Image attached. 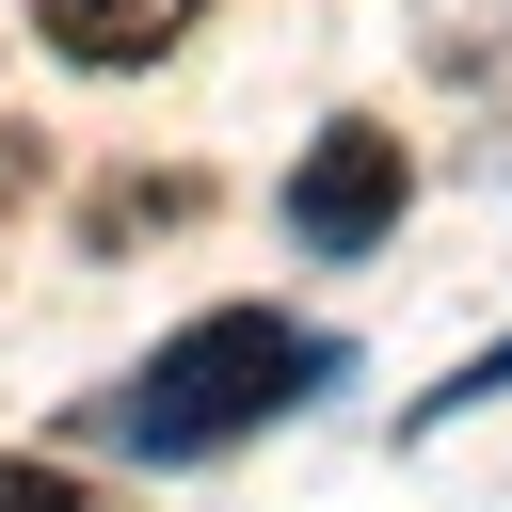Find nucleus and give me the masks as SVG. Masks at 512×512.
Wrapping results in <instances>:
<instances>
[{"mask_svg":"<svg viewBox=\"0 0 512 512\" xmlns=\"http://www.w3.org/2000/svg\"><path fill=\"white\" fill-rule=\"evenodd\" d=\"M320 384H336V336H288L272 304H208L192 336L144 352L128 400H96V432H112L128 464H208V448H240L256 416H288V400H320Z\"/></svg>","mask_w":512,"mask_h":512,"instance_id":"f257e3e1","label":"nucleus"},{"mask_svg":"<svg viewBox=\"0 0 512 512\" xmlns=\"http://www.w3.org/2000/svg\"><path fill=\"white\" fill-rule=\"evenodd\" d=\"M400 192H416V176H400V128H320L304 176H288V240H304V256H368V240L400 224Z\"/></svg>","mask_w":512,"mask_h":512,"instance_id":"f03ea898","label":"nucleus"},{"mask_svg":"<svg viewBox=\"0 0 512 512\" xmlns=\"http://www.w3.org/2000/svg\"><path fill=\"white\" fill-rule=\"evenodd\" d=\"M176 32H192V0H48V48L64 64H144Z\"/></svg>","mask_w":512,"mask_h":512,"instance_id":"7ed1b4c3","label":"nucleus"},{"mask_svg":"<svg viewBox=\"0 0 512 512\" xmlns=\"http://www.w3.org/2000/svg\"><path fill=\"white\" fill-rule=\"evenodd\" d=\"M480 400H512V352H480V368H464V384H432V400H416V416H400V432H448V416H480Z\"/></svg>","mask_w":512,"mask_h":512,"instance_id":"20e7f679","label":"nucleus"},{"mask_svg":"<svg viewBox=\"0 0 512 512\" xmlns=\"http://www.w3.org/2000/svg\"><path fill=\"white\" fill-rule=\"evenodd\" d=\"M0 512H80V480L64 464H0Z\"/></svg>","mask_w":512,"mask_h":512,"instance_id":"39448f33","label":"nucleus"},{"mask_svg":"<svg viewBox=\"0 0 512 512\" xmlns=\"http://www.w3.org/2000/svg\"><path fill=\"white\" fill-rule=\"evenodd\" d=\"M16 192H32V144H16V128H0V208H16Z\"/></svg>","mask_w":512,"mask_h":512,"instance_id":"423d86ee","label":"nucleus"}]
</instances>
